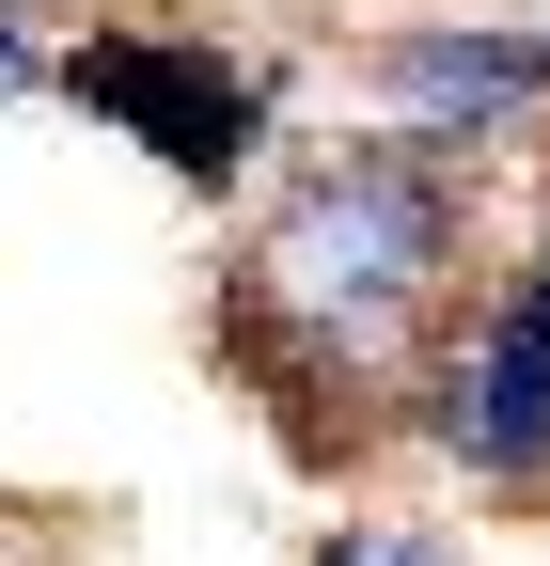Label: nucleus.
Here are the masks:
<instances>
[{
    "label": "nucleus",
    "instance_id": "nucleus-1",
    "mask_svg": "<svg viewBox=\"0 0 550 566\" xmlns=\"http://www.w3.org/2000/svg\"><path fill=\"white\" fill-rule=\"evenodd\" d=\"M456 283V174L425 142H347L315 158L236 268V363L284 394H362Z\"/></svg>",
    "mask_w": 550,
    "mask_h": 566
},
{
    "label": "nucleus",
    "instance_id": "nucleus-2",
    "mask_svg": "<svg viewBox=\"0 0 550 566\" xmlns=\"http://www.w3.org/2000/svg\"><path fill=\"white\" fill-rule=\"evenodd\" d=\"M47 80L80 95L95 126H126L173 189H236L252 142H267V80H252L221 32H95V48H63Z\"/></svg>",
    "mask_w": 550,
    "mask_h": 566
},
{
    "label": "nucleus",
    "instance_id": "nucleus-3",
    "mask_svg": "<svg viewBox=\"0 0 550 566\" xmlns=\"http://www.w3.org/2000/svg\"><path fill=\"white\" fill-rule=\"evenodd\" d=\"M441 457L472 488H550V268H519L472 315L456 378H441Z\"/></svg>",
    "mask_w": 550,
    "mask_h": 566
},
{
    "label": "nucleus",
    "instance_id": "nucleus-4",
    "mask_svg": "<svg viewBox=\"0 0 550 566\" xmlns=\"http://www.w3.org/2000/svg\"><path fill=\"white\" fill-rule=\"evenodd\" d=\"M378 95L441 142H488L519 111H550V32H393L378 48Z\"/></svg>",
    "mask_w": 550,
    "mask_h": 566
},
{
    "label": "nucleus",
    "instance_id": "nucleus-5",
    "mask_svg": "<svg viewBox=\"0 0 550 566\" xmlns=\"http://www.w3.org/2000/svg\"><path fill=\"white\" fill-rule=\"evenodd\" d=\"M315 566H456V551H441V535H393V520H362V535H330Z\"/></svg>",
    "mask_w": 550,
    "mask_h": 566
},
{
    "label": "nucleus",
    "instance_id": "nucleus-6",
    "mask_svg": "<svg viewBox=\"0 0 550 566\" xmlns=\"http://www.w3.org/2000/svg\"><path fill=\"white\" fill-rule=\"evenodd\" d=\"M0 80H47V48H32V17L0 0Z\"/></svg>",
    "mask_w": 550,
    "mask_h": 566
}]
</instances>
